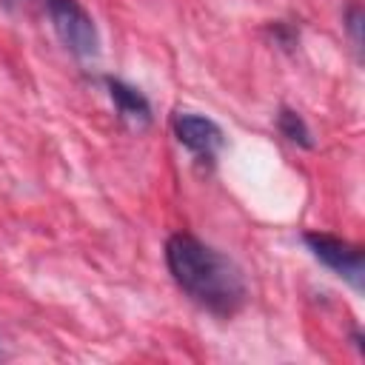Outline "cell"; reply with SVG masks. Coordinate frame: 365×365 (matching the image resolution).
Instances as JSON below:
<instances>
[{
	"mask_svg": "<svg viewBox=\"0 0 365 365\" xmlns=\"http://www.w3.org/2000/svg\"><path fill=\"white\" fill-rule=\"evenodd\" d=\"M165 262L174 282L205 311L231 317L242 308L248 288L234 259L200 242L191 234H174L165 242Z\"/></svg>",
	"mask_w": 365,
	"mask_h": 365,
	"instance_id": "obj_1",
	"label": "cell"
},
{
	"mask_svg": "<svg viewBox=\"0 0 365 365\" xmlns=\"http://www.w3.org/2000/svg\"><path fill=\"white\" fill-rule=\"evenodd\" d=\"M48 20L60 37V43L80 60H88L100 48V34L91 14L77 0H46Z\"/></svg>",
	"mask_w": 365,
	"mask_h": 365,
	"instance_id": "obj_2",
	"label": "cell"
},
{
	"mask_svg": "<svg viewBox=\"0 0 365 365\" xmlns=\"http://www.w3.org/2000/svg\"><path fill=\"white\" fill-rule=\"evenodd\" d=\"M305 245L311 248V254L328 265L334 274H339L354 291H362V282H365V257L356 245L339 240V237H331V234H305Z\"/></svg>",
	"mask_w": 365,
	"mask_h": 365,
	"instance_id": "obj_3",
	"label": "cell"
},
{
	"mask_svg": "<svg viewBox=\"0 0 365 365\" xmlns=\"http://www.w3.org/2000/svg\"><path fill=\"white\" fill-rule=\"evenodd\" d=\"M174 134H177V140L191 151V154H197V157H202V160H211L220 148H222V128L214 123V120H208V117H202V114H191V111H180V114H174Z\"/></svg>",
	"mask_w": 365,
	"mask_h": 365,
	"instance_id": "obj_4",
	"label": "cell"
},
{
	"mask_svg": "<svg viewBox=\"0 0 365 365\" xmlns=\"http://www.w3.org/2000/svg\"><path fill=\"white\" fill-rule=\"evenodd\" d=\"M106 86H108L111 103H114V108H117V117H120L125 125H131V128L140 131V128H145V125L151 123V106H148V100H145L137 88H131L128 83L114 80V77H108Z\"/></svg>",
	"mask_w": 365,
	"mask_h": 365,
	"instance_id": "obj_5",
	"label": "cell"
},
{
	"mask_svg": "<svg viewBox=\"0 0 365 365\" xmlns=\"http://www.w3.org/2000/svg\"><path fill=\"white\" fill-rule=\"evenodd\" d=\"M277 125H279V131H282L291 143H297V145H302V148H311V145H314L311 131H308L305 120H302L297 111H291V108H279V114H277Z\"/></svg>",
	"mask_w": 365,
	"mask_h": 365,
	"instance_id": "obj_6",
	"label": "cell"
},
{
	"mask_svg": "<svg viewBox=\"0 0 365 365\" xmlns=\"http://www.w3.org/2000/svg\"><path fill=\"white\" fill-rule=\"evenodd\" d=\"M359 23H362V11H359V6L354 3L351 9H348V29H351V34H354V46L359 48Z\"/></svg>",
	"mask_w": 365,
	"mask_h": 365,
	"instance_id": "obj_7",
	"label": "cell"
},
{
	"mask_svg": "<svg viewBox=\"0 0 365 365\" xmlns=\"http://www.w3.org/2000/svg\"><path fill=\"white\" fill-rule=\"evenodd\" d=\"M6 9H17V6H23V3H29V0H0Z\"/></svg>",
	"mask_w": 365,
	"mask_h": 365,
	"instance_id": "obj_8",
	"label": "cell"
}]
</instances>
